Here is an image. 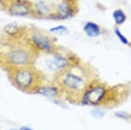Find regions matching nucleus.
Masks as SVG:
<instances>
[{
  "mask_svg": "<svg viewBox=\"0 0 131 130\" xmlns=\"http://www.w3.org/2000/svg\"><path fill=\"white\" fill-rule=\"evenodd\" d=\"M38 54L23 39V42H16L4 54L3 61L8 69L33 66Z\"/></svg>",
  "mask_w": 131,
  "mask_h": 130,
  "instance_id": "obj_1",
  "label": "nucleus"
},
{
  "mask_svg": "<svg viewBox=\"0 0 131 130\" xmlns=\"http://www.w3.org/2000/svg\"><path fill=\"white\" fill-rule=\"evenodd\" d=\"M24 39L38 55L51 54L57 51L55 39L51 35L39 29H27Z\"/></svg>",
  "mask_w": 131,
  "mask_h": 130,
  "instance_id": "obj_3",
  "label": "nucleus"
},
{
  "mask_svg": "<svg viewBox=\"0 0 131 130\" xmlns=\"http://www.w3.org/2000/svg\"><path fill=\"white\" fill-rule=\"evenodd\" d=\"M83 31L88 38H96L101 34V28L93 21H86L83 26Z\"/></svg>",
  "mask_w": 131,
  "mask_h": 130,
  "instance_id": "obj_12",
  "label": "nucleus"
},
{
  "mask_svg": "<svg viewBox=\"0 0 131 130\" xmlns=\"http://www.w3.org/2000/svg\"><path fill=\"white\" fill-rule=\"evenodd\" d=\"M56 81L61 91L64 90L72 93L84 92L86 87V78L84 75L80 73V70H73L72 66L58 74Z\"/></svg>",
  "mask_w": 131,
  "mask_h": 130,
  "instance_id": "obj_4",
  "label": "nucleus"
},
{
  "mask_svg": "<svg viewBox=\"0 0 131 130\" xmlns=\"http://www.w3.org/2000/svg\"><path fill=\"white\" fill-rule=\"evenodd\" d=\"M7 2H8V0H0V7L5 8V6Z\"/></svg>",
  "mask_w": 131,
  "mask_h": 130,
  "instance_id": "obj_18",
  "label": "nucleus"
},
{
  "mask_svg": "<svg viewBox=\"0 0 131 130\" xmlns=\"http://www.w3.org/2000/svg\"><path fill=\"white\" fill-rule=\"evenodd\" d=\"M33 17L39 18H48L53 12L54 8L45 0H38L32 3Z\"/></svg>",
  "mask_w": 131,
  "mask_h": 130,
  "instance_id": "obj_10",
  "label": "nucleus"
},
{
  "mask_svg": "<svg viewBox=\"0 0 131 130\" xmlns=\"http://www.w3.org/2000/svg\"><path fill=\"white\" fill-rule=\"evenodd\" d=\"M54 10L49 19L65 20L72 18L76 12V5L74 0H61L54 6Z\"/></svg>",
  "mask_w": 131,
  "mask_h": 130,
  "instance_id": "obj_8",
  "label": "nucleus"
},
{
  "mask_svg": "<svg viewBox=\"0 0 131 130\" xmlns=\"http://www.w3.org/2000/svg\"><path fill=\"white\" fill-rule=\"evenodd\" d=\"M113 19L116 26H122L127 20V15L122 9H116L113 11Z\"/></svg>",
  "mask_w": 131,
  "mask_h": 130,
  "instance_id": "obj_13",
  "label": "nucleus"
},
{
  "mask_svg": "<svg viewBox=\"0 0 131 130\" xmlns=\"http://www.w3.org/2000/svg\"><path fill=\"white\" fill-rule=\"evenodd\" d=\"M4 9L12 17H33L32 2L29 0H8Z\"/></svg>",
  "mask_w": 131,
  "mask_h": 130,
  "instance_id": "obj_6",
  "label": "nucleus"
},
{
  "mask_svg": "<svg viewBox=\"0 0 131 130\" xmlns=\"http://www.w3.org/2000/svg\"><path fill=\"white\" fill-rule=\"evenodd\" d=\"M115 36L117 37V39H119V41L121 42L122 45H129V40L128 39L125 35H123L122 33V31L119 30L118 28L115 29Z\"/></svg>",
  "mask_w": 131,
  "mask_h": 130,
  "instance_id": "obj_15",
  "label": "nucleus"
},
{
  "mask_svg": "<svg viewBox=\"0 0 131 130\" xmlns=\"http://www.w3.org/2000/svg\"><path fill=\"white\" fill-rule=\"evenodd\" d=\"M107 89L101 85L92 86L86 88L81 98V104L86 106H96L104 99Z\"/></svg>",
  "mask_w": 131,
  "mask_h": 130,
  "instance_id": "obj_7",
  "label": "nucleus"
},
{
  "mask_svg": "<svg viewBox=\"0 0 131 130\" xmlns=\"http://www.w3.org/2000/svg\"><path fill=\"white\" fill-rule=\"evenodd\" d=\"M71 1H73V0H71Z\"/></svg>",
  "mask_w": 131,
  "mask_h": 130,
  "instance_id": "obj_21",
  "label": "nucleus"
},
{
  "mask_svg": "<svg viewBox=\"0 0 131 130\" xmlns=\"http://www.w3.org/2000/svg\"><path fill=\"white\" fill-rule=\"evenodd\" d=\"M61 92L60 87L58 85H39L37 87L32 93L46 96L48 98H54L60 95Z\"/></svg>",
  "mask_w": 131,
  "mask_h": 130,
  "instance_id": "obj_11",
  "label": "nucleus"
},
{
  "mask_svg": "<svg viewBox=\"0 0 131 130\" xmlns=\"http://www.w3.org/2000/svg\"><path fill=\"white\" fill-rule=\"evenodd\" d=\"M115 116L119 117L120 119H123V120H128V119L130 118V115L125 112H116Z\"/></svg>",
  "mask_w": 131,
  "mask_h": 130,
  "instance_id": "obj_17",
  "label": "nucleus"
},
{
  "mask_svg": "<svg viewBox=\"0 0 131 130\" xmlns=\"http://www.w3.org/2000/svg\"><path fill=\"white\" fill-rule=\"evenodd\" d=\"M7 72L10 82L20 91L33 93L41 84V73L33 66L8 69Z\"/></svg>",
  "mask_w": 131,
  "mask_h": 130,
  "instance_id": "obj_2",
  "label": "nucleus"
},
{
  "mask_svg": "<svg viewBox=\"0 0 131 130\" xmlns=\"http://www.w3.org/2000/svg\"><path fill=\"white\" fill-rule=\"evenodd\" d=\"M20 130H34V129L31 128V127H21Z\"/></svg>",
  "mask_w": 131,
  "mask_h": 130,
  "instance_id": "obj_19",
  "label": "nucleus"
},
{
  "mask_svg": "<svg viewBox=\"0 0 131 130\" xmlns=\"http://www.w3.org/2000/svg\"><path fill=\"white\" fill-rule=\"evenodd\" d=\"M10 130H20V129H10Z\"/></svg>",
  "mask_w": 131,
  "mask_h": 130,
  "instance_id": "obj_20",
  "label": "nucleus"
},
{
  "mask_svg": "<svg viewBox=\"0 0 131 130\" xmlns=\"http://www.w3.org/2000/svg\"><path fill=\"white\" fill-rule=\"evenodd\" d=\"M46 57L44 58V66L48 72L60 74L72 66L71 57L57 50L53 53L45 54Z\"/></svg>",
  "mask_w": 131,
  "mask_h": 130,
  "instance_id": "obj_5",
  "label": "nucleus"
},
{
  "mask_svg": "<svg viewBox=\"0 0 131 130\" xmlns=\"http://www.w3.org/2000/svg\"><path fill=\"white\" fill-rule=\"evenodd\" d=\"M49 32L53 35H59V36H63L68 33V28L63 25H59V26L51 27L49 29Z\"/></svg>",
  "mask_w": 131,
  "mask_h": 130,
  "instance_id": "obj_14",
  "label": "nucleus"
},
{
  "mask_svg": "<svg viewBox=\"0 0 131 130\" xmlns=\"http://www.w3.org/2000/svg\"><path fill=\"white\" fill-rule=\"evenodd\" d=\"M26 31L27 29L21 26L17 22L9 23V24L5 25L3 28V31L5 36L9 38L10 39L16 41L24 39L25 33H26Z\"/></svg>",
  "mask_w": 131,
  "mask_h": 130,
  "instance_id": "obj_9",
  "label": "nucleus"
},
{
  "mask_svg": "<svg viewBox=\"0 0 131 130\" xmlns=\"http://www.w3.org/2000/svg\"><path fill=\"white\" fill-rule=\"evenodd\" d=\"M91 114L94 118L101 119L105 116V112L102 109H100V108H94V109L91 111Z\"/></svg>",
  "mask_w": 131,
  "mask_h": 130,
  "instance_id": "obj_16",
  "label": "nucleus"
}]
</instances>
